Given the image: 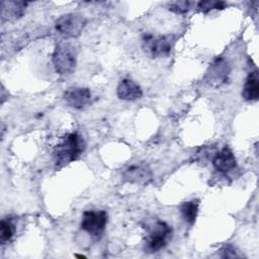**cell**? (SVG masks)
I'll return each instance as SVG.
<instances>
[{
  "label": "cell",
  "mask_w": 259,
  "mask_h": 259,
  "mask_svg": "<svg viewBox=\"0 0 259 259\" xmlns=\"http://www.w3.org/2000/svg\"><path fill=\"white\" fill-rule=\"evenodd\" d=\"M227 3L224 1H213V0H206L200 1L197 3V8L199 11L206 13L211 10H222L226 8Z\"/></svg>",
  "instance_id": "2e32d148"
},
{
  "label": "cell",
  "mask_w": 259,
  "mask_h": 259,
  "mask_svg": "<svg viewBox=\"0 0 259 259\" xmlns=\"http://www.w3.org/2000/svg\"><path fill=\"white\" fill-rule=\"evenodd\" d=\"M15 228L12 220L10 218H4L1 221L0 225V243L4 245L10 241L14 235Z\"/></svg>",
  "instance_id": "9a60e30c"
},
{
  "label": "cell",
  "mask_w": 259,
  "mask_h": 259,
  "mask_svg": "<svg viewBox=\"0 0 259 259\" xmlns=\"http://www.w3.org/2000/svg\"><path fill=\"white\" fill-rule=\"evenodd\" d=\"M198 206H199L198 199L188 200L183 202L180 205V212L185 223H187L190 226L195 223L198 214Z\"/></svg>",
  "instance_id": "5bb4252c"
},
{
  "label": "cell",
  "mask_w": 259,
  "mask_h": 259,
  "mask_svg": "<svg viewBox=\"0 0 259 259\" xmlns=\"http://www.w3.org/2000/svg\"><path fill=\"white\" fill-rule=\"evenodd\" d=\"M53 65L60 75H69L76 67V52L69 44H59L53 53Z\"/></svg>",
  "instance_id": "277c9868"
},
{
  "label": "cell",
  "mask_w": 259,
  "mask_h": 259,
  "mask_svg": "<svg viewBox=\"0 0 259 259\" xmlns=\"http://www.w3.org/2000/svg\"><path fill=\"white\" fill-rule=\"evenodd\" d=\"M145 252L156 253L163 249L172 236V228L166 222L156 220L146 225Z\"/></svg>",
  "instance_id": "7a4b0ae2"
},
{
  "label": "cell",
  "mask_w": 259,
  "mask_h": 259,
  "mask_svg": "<svg viewBox=\"0 0 259 259\" xmlns=\"http://www.w3.org/2000/svg\"><path fill=\"white\" fill-rule=\"evenodd\" d=\"M242 97L247 101H256L259 97V76L258 71L255 70L247 76L243 90Z\"/></svg>",
  "instance_id": "4fadbf2b"
},
{
  "label": "cell",
  "mask_w": 259,
  "mask_h": 259,
  "mask_svg": "<svg viewBox=\"0 0 259 259\" xmlns=\"http://www.w3.org/2000/svg\"><path fill=\"white\" fill-rule=\"evenodd\" d=\"M221 252H222L221 257L223 258H241L244 256L242 253H240V251L236 247L232 245L224 246Z\"/></svg>",
  "instance_id": "ac0fdd59"
},
{
  "label": "cell",
  "mask_w": 259,
  "mask_h": 259,
  "mask_svg": "<svg viewBox=\"0 0 259 259\" xmlns=\"http://www.w3.org/2000/svg\"><path fill=\"white\" fill-rule=\"evenodd\" d=\"M213 168L221 173H228L237 167V159L233 151L225 146L212 159Z\"/></svg>",
  "instance_id": "30bf717a"
},
{
  "label": "cell",
  "mask_w": 259,
  "mask_h": 259,
  "mask_svg": "<svg viewBox=\"0 0 259 259\" xmlns=\"http://www.w3.org/2000/svg\"><path fill=\"white\" fill-rule=\"evenodd\" d=\"M116 95L121 100L135 101L143 96V90L135 81L124 78L119 81L116 88Z\"/></svg>",
  "instance_id": "8fae6325"
},
{
  "label": "cell",
  "mask_w": 259,
  "mask_h": 259,
  "mask_svg": "<svg viewBox=\"0 0 259 259\" xmlns=\"http://www.w3.org/2000/svg\"><path fill=\"white\" fill-rule=\"evenodd\" d=\"M87 19L79 13H67L60 16L56 22V30L64 37H77L83 31Z\"/></svg>",
  "instance_id": "5b68a950"
},
{
  "label": "cell",
  "mask_w": 259,
  "mask_h": 259,
  "mask_svg": "<svg viewBox=\"0 0 259 259\" xmlns=\"http://www.w3.org/2000/svg\"><path fill=\"white\" fill-rule=\"evenodd\" d=\"M107 224L105 210H86L83 212L80 223L81 229L94 239H99Z\"/></svg>",
  "instance_id": "8992f818"
},
{
  "label": "cell",
  "mask_w": 259,
  "mask_h": 259,
  "mask_svg": "<svg viewBox=\"0 0 259 259\" xmlns=\"http://www.w3.org/2000/svg\"><path fill=\"white\" fill-rule=\"evenodd\" d=\"M66 103L76 109H82L91 102V91L87 87H71L64 93Z\"/></svg>",
  "instance_id": "9c48e42d"
},
{
  "label": "cell",
  "mask_w": 259,
  "mask_h": 259,
  "mask_svg": "<svg viewBox=\"0 0 259 259\" xmlns=\"http://www.w3.org/2000/svg\"><path fill=\"white\" fill-rule=\"evenodd\" d=\"M122 178L125 182L132 184L147 185L153 179V172L147 164L138 163L127 167L122 173Z\"/></svg>",
  "instance_id": "ba28073f"
},
{
  "label": "cell",
  "mask_w": 259,
  "mask_h": 259,
  "mask_svg": "<svg viewBox=\"0 0 259 259\" xmlns=\"http://www.w3.org/2000/svg\"><path fill=\"white\" fill-rule=\"evenodd\" d=\"M27 2L23 1H2L1 18L2 21L17 20L25 13Z\"/></svg>",
  "instance_id": "7c38bea8"
},
{
  "label": "cell",
  "mask_w": 259,
  "mask_h": 259,
  "mask_svg": "<svg viewBox=\"0 0 259 259\" xmlns=\"http://www.w3.org/2000/svg\"><path fill=\"white\" fill-rule=\"evenodd\" d=\"M86 148V144L77 133L67 134L54 149L56 169H61L71 162L77 160Z\"/></svg>",
  "instance_id": "6da1fadb"
},
{
  "label": "cell",
  "mask_w": 259,
  "mask_h": 259,
  "mask_svg": "<svg viewBox=\"0 0 259 259\" xmlns=\"http://www.w3.org/2000/svg\"><path fill=\"white\" fill-rule=\"evenodd\" d=\"M193 5L194 3L192 1H175L169 4L168 9L175 13L182 14L189 11Z\"/></svg>",
  "instance_id": "e0dca14e"
},
{
  "label": "cell",
  "mask_w": 259,
  "mask_h": 259,
  "mask_svg": "<svg viewBox=\"0 0 259 259\" xmlns=\"http://www.w3.org/2000/svg\"><path fill=\"white\" fill-rule=\"evenodd\" d=\"M175 40L176 37L174 34L153 35L145 33L142 37V48L151 58H164L171 53Z\"/></svg>",
  "instance_id": "3957f363"
},
{
  "label": "cell",
  "mask_w": 259,
  "mask_h": 259,
  "mask_svg": "<svg viewBox=\"0 0 259 259\" xmlns=\"http://www.w3.org/2000/svg\"><path fill=\"white\" fill-rule=\"evenodd\" d=\"M231 68L230 64L223 57H218L206 70L204 80L213 87H219L229 80Z\"/></svg>",
  "instance_id": "52a82bcc"
}]
</instances>
